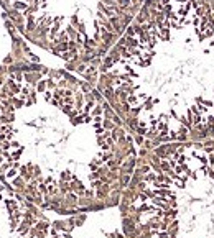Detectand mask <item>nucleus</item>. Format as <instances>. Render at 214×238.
<instances>
[{
	"label": "nucleus",
	"instance_id": "1",
	"mask_svg": "<svg viewBox=\"0 0 214 238\" xmlns=\"http://www.w3.org/2000/svg\"><path fill=\"white\" fill-rule=\"evenodd\" d=\"M12 8L21 13V12H25L26 8H28V4H26V2H20V0H13V4H12Z\"/></svg>",
	"mask_w": 214,
	"mask_h": 238
},
{
	"label": "nucleus",
	"instance_id": "2",
	"mask_svg": "<svg viewBox=\"0 0 214 238\" xmlns=\"http://www.w3.org/2000/svg\"><path fill=\"white\" fill-rule=\"evenodd\" d=\"M36 90H38V92H46V81H38Z\"/></svg>",
	"mask_w": 214,
	"mask_h": 238
},
{
	"label": "nucleus",
	"instance_id": "3",
	"mask_svg": "<svg viewBox=\"0 0 214 238\" xmlns=\"http://www.w3.org/2000/svg\"><path fill=\"white\" fill-rule=\"evenodd\" d=\"M17 174H18V172H17V169H15V167H10L5 178H7V179H13V178H17Z\"/></svg>",
	"mask_w": 214,
	"mask_h": 238
},
{
	"label": "nucleus",
	"instance_id": "4",
	"mask_svg": "<svg viewBox=\"0 0 214 238\" xmlns=\"http://www.w3.org/2000/svg\"><path fill=\"white\" fill-rule=\"evenodd\" d=\"M4 64H8V66H10V64H13V57H12L10 54H8V56H5V57H4Z\"/></svg>",
	"mask_w": 214,
	"mask_h": 238
},
{
	"label": "nucleus",
	"instance_id": "5",
	"mask_svg": "<svg viewBox=\"0 0 214 238\" xmlns=\"http://www.w3.org/2000/svg\"><path fill=\"white\" fill-rule=\"evenodd\" d=\"M51 95H53V92H45V100H50Z\"/></svg>",
	"mask_w": 214,
	"mask_h": 238
},
{
	"label": "nucleus",
	"instance_id": "6",
	"mask_svg": "<svg viewBox=\"0 0 214 238\" xmlns=\"http://www.w3.org/2000/svg\"><path fill=\"white\" fill-rule=\"evenodd\" d=\"M5 82H4V77H2V76H0V87H2V85H4Z\"/></svg>",
	"mask_w": 214,
	"mask_h": 238
},
{
	"label": "nucleus",
	"instance_id": "7",
	"mask_svg": "<svg viewBox=\"0 0 214 238\" xmlns=\"http://www.w3.org/2000/svg\"><path fill=\"white\" fill-rule=\"evenodd\" d=\"M2 163H4V158H2V156H0V164H2Z\"/></svg>",
	"mask_w": 214,
	"mask_h": 238
},
{
	"label": "nucleus",
	"instance_id": "8",
	"mask_svg": "<svg viewBox=\"0 0 214 238\" xmlns=\"http://www.w3.org/2000/svg\"><path fill=\"white\" fill-rule=\"evenodd\" d=\"M2 191H4V186H0V192H2Z\"/></svg>",
	"mask_w": 214,
	"mask_h": 238
}]
</instances>
